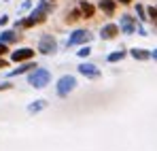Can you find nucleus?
Segmentation results:
<instances>
[{
    "mask_svg": "<svg viewBox=\"0 0 157 151\" xmlns=\"http://www.w3.org/2000/svg\"><path fill=\"white\" fill-rule=\"evenodd\" d=\"M49 11H51V4H49V2H40V4L30 13V17H28V19L19 22V26H21V28H30V26L38 24V22H43V19H45V15H47Z\"/></svg>",
    "mask_w": 157,
    "mask_h": 151,
    "instance_id": "nucleus-1",
    "label": "nucleus"
},
{
    "mask_svg": "<svg viewBox=\"0 0 157 151\" xmlns=\"http://www.w3.org/2000/svg\"><path fill=\"white\" fill-rule=\"evenodd\" d=\"M28 81H30V85H34V87L40 89V87H45L51 81V75L45 68H34V73H30V77H28Z\"/></svg>",
    "mask_w": 157,
    "mask_h": 151,
    "instance_id": "nucleus-2",
    "label": "nucleus"
},
{
    "mask_svg": "<svg viewBox=\"0 0 157 151\" xmlns=\"http://www.w3.org/2000/svg\"><path fill=\"white\" fill-rule=\"evenodd\" d=\"M75 85H77V79H75V77H70V75L62 77V79L57 81V94L64 98V96H68V94L75 89Z\"/></svg>",
    "mask_w": 157,
    "mask_h": 151,
    "instance_id": "nucleus-3",
    "label": "nucleus"
},
{
    "mask_svg": "<svg viewBox=\"0 0 157 151\" xmlns=\"http://www.w3.org/2000/svg\"><path fill=\"white\" fill-rule=\"evenodd\" d=\"M55 47H57V43H55V38H53L51 34H45L40 38V43H38V51L40 53H53Z\"/></svg>",
    "mask_w": 157,
    "mask_h": 151,
    "instance_id": "nucleus-4",
    "label": "nucleus"
},
{
    "mask_svg": "<svg viewBox=\"0 0 157 151\" xmlns=\"http://www.w3.org/2000/svg\"><path fill=\"white\" fill-rule=\"evenodd\" d=\"M87 41H91V34H89L87 30H77V32L68 38V45H81V43H87Z\"/></svg>",
    "mask_w": 157,
    "mask_h": 151,
    "instance_id": "nucleus-5",
    "label": "nucleus"
},
{
    "mask_svg": "<svg viewBox=\"0 0 157 151\" xmlns=\"http://www.w3.org/2000/svg\"><path fill=\"white\" fill-rule=\"evenodd\" d=\"M78 73L83 77H89V79H98V77H100V70H98L94 64H81V66H78Z\"/></svg>",
    "mask_w": 157,
    "mask_h": 151,
    "instance_id": "nucleus-6",
    "label": "nucleus"
},
{
    "mask_svg": "<svg viewBox=\"0 0 157 151\" xmlns=\"http://www.w3.org/2000/svg\"><path fill=\"white\" fill-rule=\"evenodd\" d=\"M30 58H34V49L24 47V49L13 51V62H26V60H30Z\"/></svg>",
    "mask_w": 157,
    "mask_h": 151,
    "instance_id": "nucleus-7",
    "label": "nucleus"
},
{
    "mask_svg": "<svg viewBox=\"0 0 157 151\" xmlns=\"http://www.w3.org/2000/svg\"><path fill=\"white\" fill-rule=\"evenodd\" d=\"M121 30H123L125 34H132V32L136 30V24H134V19H132L130 15H123V17H121Z\"/></svg>",
    "mask_w": 157,
    "mask_h": 151,
    "instance_id": "nucleus-8",
    "label": "nucleus"
},
{
    "mask_svg": "<svg viewBox=\"0 0 157 151\" xmlns=\"http://www.w3.org/2000/svg\"><path fill=\"white\" fill-rule=\"evenodd\" d=\"M117 32H119V26L108 24V26H104V28H102V32H100V34H102V38H106V41H108V38H115V36H117Z\"/></svg>",
    "mask_w": 157,
    "mask_h": 151,
    "instance_id": "nucleus-9",
    "label": "nucleus"
},
{
    "mask_svg": "<svg viewBox=\"0 0 157 151\" xmlns=\"http://www.w3.org/2000/svg\"><path fill=\"white\" fill-rule=\"evenodd\" d=\"M100 9L104 13H108V15H113L115 13V2L113 0H100Z\"/></svg>",
    "mask_w": 157,
    "mask_h": 151,
    "instance_id": "nucleus-10",
    "label": "nucleus"
},
{
    "mask_svg": "<svg viewBox=\"0 0 157 151\" xmlns=\"http://www.w3.org/2000/svg\"><path fill=\"white\" fill-rule=\"evenodd\" d=\"M15 38H17V34L11 32V30H6V32L0 34V43H11V41H15Z\"/></svg>",
    "mask_w": 157,
    "mask_h": 151,
    "instance_id": "nucleus-11",
    "label": "nucleus"
},
{
    "mask_svg": "<svg viewBox=\"0 0 157 151\" xmlns=\"http://www.w3.org/2000/svg\"><path fill=\"white\" fill-rule=\"evenodd\" d=\"M132 55L136 58V60H147V58H151V53L144 49H132Z\"/></svg>",
    "mask_w": 157,
    "mask_h": 151,
    "instance_id": "nucleus-12",
    "label": "nucleus"
},
{
    "mask_svg": "<svg viewBox=\"0 0 157 151\" xmlns=\"http://www.w3.org/2000/svg\"><path fill=\"white\" fill-rule=\"evenodd\" d=\"M81 11H83L85 17H91V15H94V6H91L89 2H83V4H81Z\"/></svg>",
    "mask_w": 157,
    "mask_h": 151,
    "instance_id": "nucleus-13",
    "label": "nucleus"
},
{
    "mask_svg": "<svg viewBox=\"0 0 157 151\" xmlns=\"http://www.w3.org/2000/svg\"><path fill=\"white\" fill-rule=\"evenodd\" d=\"M40 109H45V100H36V104H30V106H28L30 113H38Z\"/></svg>",
    "mask_w": 157,
    "mask_h": 151,
    "instance_id": "nucleus-14",
    "label": "nucleus"
},
{
    "mask_svg": "<svg viewBox=\"0 0 157 151\" xmlns=\"http://www.w3.org/2000/svg\"><path fill=\"white\" fill-rule=\"evenodd\" d=\"M30 68H36V64H26V66H21V68L13 70V73H11V77H15V75H24V73H26V70H30Z\"/></svg>",
    "mask_w": 157,
    "mask_h": 151,
    "instance_id": "nucleus-15",
    "label": "nucleus"
},
{
    "mask_svg": "<svg viewBox=\"0 0 157 151\" xmlns=\"http://www.w3.org/2000/svg\"><path fill=\"white\" fill-rule=\"evenodd\" d=\"M123 58H125V51H117V53H110L108 55V62H119Z\"/></svg>",
    "mask_w": 157,
    "mask_h": 151,
    "instance_id": "nucleus-16",
    "label": "nucleus"
},
{
    "mask_svg": "<svg viewBox=\"0 0 157 151\" xmlns=\"http://www.w3.org/2000/svg\"><path fill=\"white\" fill-rule=\"evenodd\" d=\"M89 53H91V49H89V47H83V49L78 51V55H81V58H87Z\"/></svg>",
    "mask_w": 157,
    "mask_h": 151,
    "instance_id": "nucleus-17",
    "label": "nucleus"
},
{
    "mask_svg": "<svg viewBox=\"0 0 157 151\" xmlns=\"http://www.w3.org/2000/svg\"><path fill=\"white\" fill-rule=\"evenodd\" d=\"M136 11H138V15H140V19H144V9H142V6H140V4H138V6H136Z\"/></svg>",
    "mask_w": 157,
    "mask_h": 151,
    "instance_id": "nucleus-18",
    "label": "nucleus"
},
{
    "mask_svg": "<svg viewBox=\"0 0 157 151\" xmlns=\"http://www.w3.org/2000/svg\"><path fill=\"white\" fill-rule=\"evenodd\" d=\"M6 53V43H0V55H4Z\"/></svg>",
    "mask_w": 157,
    "mask_h": 151,
    "instance_id": "nucleus-19",
    "label": "nucleus"
},
{
    "mask_svg": "<svg viewBox=\"0 0 157 151\" xmlns=\"http://www.w3.org/2000/svg\"><path fill=\"white\" fill-rule=\"evenodd\" d=\"M149 15H151L153 19H157V9H149Z\"/></svg>",
    "mask_w": 157,
    "mask_h": 151,
    "instance_id": "nucleus-20",
    "label": "nucleus"
},
{
    "mask_svg": "<svg viewBox=\"0 0 157 151\" xmlns=\"http://www.w3.org/2000/svg\"><path fill=\"white\" fill-rule=\"evenodd\" d=\"M0 68H6V62L4 60H0Z\"/></svg>",
    "mask_w": 157,
    "mask_h": 151,
    "instance_id": "nucleus-21",
    "label": "nucleus"
},
{
    "mask_svg": "<svg viewBox=\"0 0 157 151\" xmlns=\"http://www.w3.org/2000/svg\"><path fill=\"white\" fill-rule=\"evenodd\" d=\"M151 55H153V60H157V49L153 51V53H151Z\"/></svg>",
    "mask_w": 157,
    "mask_h": 151,
    "instance_id": "nucleus-22",
    "label": "nucleus"
},
{
    "mask_svg": "<svg viewBox=\"0 0 157 151\" xmlns=\"http://www.w3.org/2000/svg\"><path fill=\"white\" fill-rule=\"evenodd\" d=\"M119 2H123V4H128V2H130V0H119Z\"/></svg>",
    "mask_w": 157,
    "mask_h": 151,
    "instance_id": "nucleus-23",
    "label": "nucleus"
}]
</instances>
